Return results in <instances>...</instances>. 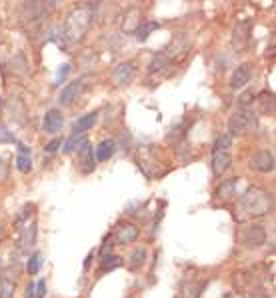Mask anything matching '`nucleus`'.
<instances>
[{
	"label": "nucleus",
	"instance_id": "f257e3e1",
	"mask_svg": "<svg viewBox=\"0 0 276 298\" xmlns=\"http://www.w3.org/2000/svg\"><path fill=\"white\" fill-rule=\"evenodd\" d=\"M270 194L260 188H248L238 200V210L242 212V216H262L270 210Z\"/></svg>",
	"mask_w": 276,
	"mask_h": 298
},
{
	"label": "nucleus",
	"instance_id": "f03ea898",
	"mask_svg": "<svg viewBox=\"0 0 276 298\" xmlns=\"http://www.w3.org/2000/svg\"><path fill=\"white\" fill-rule=\"evenodd\" d=\"M258 126V118L250 108H238L236 112H232L230 120H228V134L236 136V134H246L248 130H254Z\"/></svg>",
	"mask_w": 276,
	"mask_h": 298
},
{
	"label": "nucleus",
	"instance_id": "7ed1b4c3",
	"mask_svg": "<svg viewBox=\"0 0 276 298\" xmlns=\"http://www.w3.org/2000/svg\"><path fill=\"white\" fill-rule=\"evenodd\" d=\"M88 26H90V12L86 8H80V10H76L68 18V22H66V34H68L70 40H80Z\"/></svg>",
	"mask_w": 276,
	"mask_h": 298
},
{
	"label": "nucleus",
	"instance_id": "20e7f679",
	"mask_svg": "<svg viewBox=\"0 0 276 298\" xmlns=\"http://www.w3.org/2000/svg\"><path fill=\"white\" fill-rule=\"evenodd\" d=\"M250 34H252V20L250 18L238 20L236 26H234V30H232V46L236 50H242L244 46L248 44Z\"/></svg>",
	"mask_w": 276,
	"mask_h": 298
},
{
	"label": "nucleus",
	"instance_id": "39448f33",
	"mask_svg": "<svg viewBox=\"0 0 276 298\" xmlns=\"http://www.w3.org/2000/svg\"><path fill=\"white\" fill-rule=\"evenodd\" d=\"M62 126H64V116H62V112H60L58 108L46 110L44 120H42L44 132H46V134H56V132L62 130Z\"/></svg>",
	"mask_w": 276,
	"mask_h": 298
},
{
	"label": "nucleus",
	"instance_id": "423d86ee",
	"mask_svg": "<svg viewBox=\"0 0 276 298\" xmlns=\"http://www.w3.org/2000/svg\"><path fill=\"white\" fill-rule=\"evenodd\" d=\"M264 240H266V232L258 224L244 228V232H242V242L246 244L248 248H258V246L264 244Z\"/></svg>",
	"mask_w": 276,
	"mask_h": 298
},
{
	"label": "nucleus",
	"instance_id": "0eeeda50",
	"mask_svg": "<svg viewBox=\"0 0 276 298\" xmlns=\"http://www.w3.org/2000/svg\"><path fill=\"white\" fill-rule=\"evenodd\" d=\"M250 168L258 170V172H272L274 170V152L272 150H258L252 160H250Z\"/></svg>",
	"mask_w": 276,
	"mask_h": 298
},
{
	"label": "nucleus",
	"instance_id": "6e6552de",
	"mask_svg": "<svg viewBox=\"0 0 276 298\" xmlns=\"http://www.w3.org/2000/svg\"><path fill=\"white\" fill-rule=\"evenodd\" d=\"M134 76H136V66H134L132 62L120 64V66H116L114 72H112V78H114V82H116L118 86H126V84H130V82L134 80Z\"/></svg>",
	"mask_w": 276,
	"mask_h": 298
},
{
	"label": "nucleus",
	"instance_id": "1a4fd4ad",
	"mask_svg": "<svg viewBox=\"0 0 276 298\" xmlns=\"http://www.w3.org/2000/svg\"><path fill=\"white\" fill-rule=\"evenodd\" d=\"M78 166H80V170L84 172V174H88V172H92L94 170V150L90 148V144L88 142H84L80 148H78Z\"/></svg>",
	"mask_w": 276,
	"mask_h": 298
},
{
	"label": "nucleus",
	"instance_id": "9d476101",
	"mask_svg": "<svg viewBox=\"0 0 276 298\" xmlns=\"http://www.w3.org/2000/svg\"><path fill=\"white\" fill-rule=\"evenodd\" d=\"M82 88H84V84L80 82V80H74V82H70V84H66L64 88H62V92H60V98H58V102L62 104V106H70L78 96H80V92H82Z\"/></svg>",
	"mask_w": 276,
	"mask_h": 298
},
{
	"label": "nucleus",
	"instance_id": "9b49d317",
	"mask_svg": "<svg viewBox=\"0 0 276 298\" xmlns=\"http://www.w3.org/2000/svg\"><path fill=\"white\" fill-rule=\"evenodd\" d=\"M250 76H252V66H250L248 62H244V64H240V66H238V68L232 72L230 86L234 88V90H238V88H244V86L248 84Z\"/></svg>",
	"mask_w": 276,
	"mask_h": 298
},
{
	"label": "nucleus",
	"instance_id": "f8f14e48",
	"mask_svg": "<svg viewBox=\"0 0 276 298\" xmlns=\"http://www.w3.org/2000/svg\"><path fill=\"white\" fill-rule=\"evenodd\" d=\"M138 238V228L134 224H122L120 228H116V234H114V240L118 244H130Z\"/></svg>",
	"mask_w": 276,
	"mask_h": 298
},
{
	"label": "nucleus",
	"instance_id": "ddd939ff",
	"mask_svg": "<svg viewBox=\"0 0 276 298\" xmlns=\"http://www.w3.org/2000/svg\"><path fill=\"white\" fill-rule=\"evenodd\" d=\"M36 234H38L36 222H28V224L24 226L22 236H20V244H22V250H24V252H28L30 248L36 246Z\"/></svg>",
	"mask_w": 276,
	"mask_h": 298
},
{
	"label": "nucleus",
	"instance_id": "4468645a",
	"mask_svg": "<svg viewBox=\"0 0 276 298\" xmlns=\"http://www.w3.org/2000/svg\"><path fill=\"white\" fill-rule=\"evenodd\" d=\"M16 168L24 174L32 170V156H30V148L26 144H18V156H16Z\"/></svg>",
	"mask_w": 276,
	"mask_h": 298
},
{
	"label": "nucleus",
	"instance_id": "2eb2a0df",
	"mask_svg": "<svg viewBox=\"0 0 276 298\" xmlns=\"http://www.w3.org/2000/svg\"><path fill=\"white\" fill-rule=\"evenodd\" d=\"M114 152H116V142H114V140H110V138L102 140V142L94 148V154H96V160H98V162H106V160H110V158L114 156Z\"/></svg>",
	"mask_w": 276,
	"mask_h": 298
},
{
	"label": "nucleus",
	"instance_id": "dca6fc26",
	"mask_svg": "<svg viewBox=\"0 0 276 298\" xmlns=\"http://www.w3.org/2000/svg\"><path fill=\"white\" fill-rule=\"evenodd\" d=\"M232 164V156L228 152H214V158H212V170L216 176H222Z\"/></svg>",
	"mask_w": 276,
	"mask_h": 298
},
{
	"label": "nucleus",
	"instance_id": "f3484780",
	"mask_svg": "<svg viewBox=\"0 0 276 298\" xmlns=\"http://www.w3.org/2000/svg\"><path fill=\"white\" fill-rule=\"evenodd\" d=\"M96 118H98V112H88V114L80 116L74 122V134H84L86 130H90L92 126H94Z\"/></svg>",
	"mask_w": 276,
	"mask_h": 298
},
{
	"label": "nucleus",
	"instance_id": "a211bd4d",
	"mask_svg": "<svg viewBox=\"0 0 276 298\" xmlns=\"http://www.w3.org/2000/svg\"><path fill=\"white\" fill-rule=\"evenodd\" d=\"M84 142H86L84 134H72V136L62 144V150H64L66 154H72V152H76V150H78V148H80Z\"/></svg>",
	"mask_w": 276,
	"mask_h": 298
},
{
	"label": "nucleus",
	"instance_id": "6ab92c4d",
	"mask_svg": "<svg viewBox=\"0 0 276 298\" xmlns=\"http://www.w3.org/2000/svg\"><path fill=\"white\" fill-rule=\"evenodd\" d=\"M236 182H238V178H230V180H226L220 188H218V198H222V200H228V198H232V196H236Z\"/></svg>",
	"mask_w": 276,
	"mask_h": 298
},
{
	"label": "nucleus",
	"instance_id": "aec40b11",
	"mask_svg": "<svg viewBox=\"0 0 276 298\" xmlns=\"http://www.w3.org/2000/svg\"><path fill=\"white\" fill-rule=\"evenodd\" d=\"M160 28V24L158 22H142L140 26H138V32H136V38L140 40V42H144V40H148V36L154 32V30H158Z\"/></svg>",
	"mask_w": 276,
	"mask_h": 298
},
{
	"label": "nucleus",
	"instance_id": "412c9836",
	"mask_svg": "<svg viewBox=\"0 0 276 298\" xmlns=\"http://www.w3.org/2000/svg\"><path fill=\"white\" fill-rule=\"evenodd\" d=\"M230 146H232V136L226 132V134H222V136L216 138V142H214V148H212V150H214V152H228Z\"/></svg>",
	"mask_w": 276,
	"mask_h": 298
},
{
	"label": "nucleus",
	"instance_id": "4be33fe9",
	"mask_svg": "<svg viewBox=\"0 0 276 298\" xmlns=\"http://www.w3.org/2000/svg\"><path fill=\"white\" fill-rule=\"evenodd\" d=\"M144 260H146V250L144 248H136L132 252V256H130V268H132V270H138V268H142Z\"/></svg>",
	"mask_w": 276,
	"mask_h": 298
},
{
	"label": "nucleus",
	"instance_id": "5701e85b",
	"mask_svg": "<svg viewBox=\"0 0 276 298\" xmlns=\"http://www.w3.org/2000/svg\"><path fill=\"white\" fill-rule=\"evenodd\" d=\"M40 268H42V254L34 252L32 256H30V260H28L26 270H28V274H36V272L40 270Z\"/></svg>",
	"mask_w": 276,
	"mask_h": 298
},
{
	"label": "nucleus",
	"instance_id": "b1692460",
	"mask_svg": "<svg viewBox=\"0 0 276 298\" xmlns=\"http://www.w3.org/2000/svg\"><path fill=\"white\" fill-rule=\"evenodd\" d=\"M120 256H116V254H104V258H102V270L106 272V270H114V268H118L120 266Z\"/></svg>",
	"mask_w": 276,
	"mask_h": 298
},
{
	"label": "nucleus",
	"instance_id": "393cba45",
	"mask_svg": "<svg viewBox=\"0 0 276 298\" xmlns=\"http://www.w3.org/2000/svg\"><path fill=\"white\" fill-rule=\"evenodd\" d=\"M168 64H170V60L164 56V52H160V54H156L154 58H152V62H150L148 68L154 72V70H160V68H164V66H168Z\"/></svg>",
	"mask_w": 276,
	"mask_h": 298
},
{
	"label": "nucleus",
	"instance_id": "a878e982",
	"mask_svg": "<svg viewBox=\"0 0 276 298\" xmlns=\"http://www.w3.org/2000/svg\"><path fill=\"white\" fill-rule=\"evenodd\" d=\"M68 72H70V64H62L58 68V72H56V80H54V84H60V80H64L66 76H68Z\"/></svg>",
	"mask_w": 276,
	"mask_h": 298
},
{
	"label": "nucleus",
	"instance_id": "bb28decb",
	"mask_svg": "<svg viewBox=\"0 0 276 298\" xmlns=\"http://www.w3.org/2000/svg\"><path fill=\"white\" fill-rule=\"evenodd\" d=\"M252 98H254V92H244V94L238 98V102H240V108H248V104L252 102Z\"/></svg>",
	"mask_w": 276,
	"mask_h": 298
},
{
	"label": "nucleus",
	"instance_id": "cd10ccee",
	"mask_svg": "<svg viewBox=\"0 0 276 298\" xmlns=\"http://www.w3.org/2000/svg\"><path fill=\"white\" fill-rule=\"evenodd\" d=\"M60 146H62V140H60V138H54L52 142H48V144L44 146V150L52 154V152H56V150H58V148H60Z\"/></svg>",
	"mask_w": 276,
	"mask_h": 298
},
{
	"label": "nucleus",
	"instance_id": "c85d7f7f",
	"mask_svg": "<svg viewBox=\"0 0 276 298\" xmlns=\"http://www.w3.org/2000/svg\"><path fill=\"white\" fill-rule=\"evenodd\" d=\"M8 178V162L4 158H0V182H4Z\"/></svg>",
	"mask_w": 276,
	"mask_h": 298
},
{
	"label": "nucleus",
	"instance_id": "c756f323",
	"mask_svg": "<svg viewBox=\"0 0 276 298\" xmlns=\"http://www.w3.org/2000/svg\"><path fill=\"white\" fill-rule=\"evenodd\" d=\"M12 140H14V136L2 124H0V144H2V142H12Z\"/></svg>",
	"mask_w": 276,
	"mask_h": 298
},
{
	"label": "nucleus",
	"instance_id": "7c9ffc66",
	"mask_svg": "<svg viewBox=\"0 0 276 298\" xmlns=\"http://www.w3.org/2000/svg\"><path fill=\"white\" fill-rule=\"evenodd\" d=\"M250 298H270V296H268V292H266L262 286H256V288H252Z\"/></svg>",
	"mask_w": 276,
	"mask_h": 298
},
{
	"label": "nucleus",
	"instance_id": "2f4dec72",
	"mask_svg": "<svg viewBox=\"0 0 276 298\" xmlns=\"http://www.w3.org/2000/svg\"><path fill=\"white\" fill-rule=\"evenodd\" d=\"M44 296H46V282L40 280V282L36 284V298H44Z\"/></svg>",
	"mask_w": 276,
	"mask_h": 298
},
{
	"label": "nucleus",
	"instance_id": "473e14b6",
	"mask_svg": "<svg viewBox=\"0 0 276 298\" xmlns=\"http://www.w3.org/2000/svg\"><path fill=\"white\" fill-rule=\"evenodd\" d=\"M24 298H36V284H34V282H30V284L26 286V294H24Z\"/></svg>",
	"mask_w": 276,
	"mask_h": 298
},
{
	"label": "nucleus",
	"instance_id": "72a5a7b5",
	"mask_svg": "<svg viewBox=\"0 0 276 298\" xmlns=\"http://www.w3.org/2000/svg\"><path fill=\"white\" fill-rule=\"evenodd\" d=\"M0 106H2V98H0Z\"/></svg>",
	"mask_w": 276,
	"mask_h": 298
},
{
	"label": "nucleus",
	"instance_id": "f704fd0d",
	"mask_svg": "<svg viewBox=\"0 0 276 298\" xmlns=\"http://www.w3.org/2000/svg\"><path fill=\"white\" fill-rule=\"evenodd\" d=\"M0 234H2V228H0Z\"/></svg>",
	"mask_w": 276,
	"mask_h": 298
},
{
	"label": "nucleus",
	"instance_id": "c9c22d12",
	"mask_svg": "<svg viewBox=\"0 0 276 298\" xmlns=\"http://www.w3.org/2000/svg\"><path fill=\"white\" fill-rule=\"evenodd\" d=\"M0 264H2V262H0Z\"/></svg>",
	"mask_w": 276,
	"mask_h": 298
}]
</instances>
